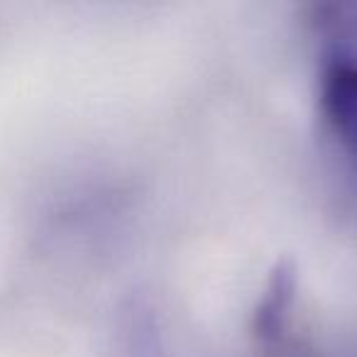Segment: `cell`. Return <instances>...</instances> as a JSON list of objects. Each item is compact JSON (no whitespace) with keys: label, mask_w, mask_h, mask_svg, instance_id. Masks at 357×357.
I'll return each mask as SVG.
<instances>
[{"label":"cell","mask_w":357,"mask_h":357,"mask_svg":"<svg viewBox=\"0 0 357 357\" xmlns=\"http://www.w3.org/2000/svg\"><path fill=\"white\" fill-rule=\"evenodd\" d=\"M125 357H162V342L154 328L152 316L144 311H135L128 333V352Z\"/></svg>","instance_id":"cell-3"},{"label":"cell","mask_w":357,"mask_h":357,"mask_svg":"<svg viewBox=\"0 0 357 357\" xmlns=\"http://www.w3.org/2000/svg\"><path fill=\"white\" fill-rule=\"evenodd\" d=\"M318 100L331 132L350 157L357 159V61L337 54L323 64Z\"/></svg>","instance_id":"cell-1"},{"label":"cell","mask_w":357,"mask_h":357,"mask_svg":"<svg viewBox=\"0 0 357 357\" xmlns=\"http://www.w3.org/2000/svg\"><path fill=\"white\" fill-rule=\"evenodd\" d=\"M298 294V267L296 259L284 255L267 272V282L252 311L250 333L259 345H277L287 335L294 303Z\"/></svg>","instance_id":"cell-2"}]
</instances>
